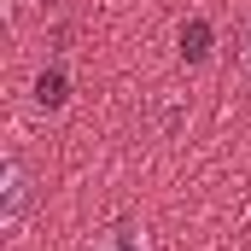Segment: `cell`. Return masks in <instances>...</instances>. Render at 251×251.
<instances>
[{
	"mask_svg": "<svg viewBox=\"0 0 251 251\" xmlns=\"http://www.w3.org/2000/svg\"><path fill=\"white\" fill-rule=\"evenodd\" d=\"M24 164H18V158H12V164H6V187H0V222H6V228H18V216H24Z\"/></svg>",
	"mask_w": 251,
	"mask_h": 251,
	"instance_id": "cell-1",
	"label": "cell"
},
{
	"mask_svg": "<svg viewBox=\"0 0 251 251\" xmlns=\"http://www.w3.org/2000/svg\"><path fill=\"white\" fill-rule=\"evenodd\" d=\"M181 53H187L193 64L210 53V24H204V18H187V29H181Z\"/></svg>",
	"mask_w": 251,
	"mask_h": 251,
	"instance_id": "cell-2",
	"label": "cell"
},
{
	"mask_svg": "<svg viewBox=\"0 0 251 251\" xmlns=\"http://www.w3.org/2000/svg\"><path fill=\"white\" fill-rule=\"evenodd\" d=\"M35 100L53 111V105H64V76L59 70H41V82H35Z\"/></svg>",
	"mask_w": 251,
	"mask_h": 251,
	"instance_id": "cell-3",
	"label": "cell"
},
{
	"mask_svg": "<svg viewBox=\"0 0 251 251\" xmlns=\"http://www.w3.org/2000/svg\"><path fill=\"white\" fill-rule=\"evenodd\" d=\"M240 59H246V76H251V29H246V47H240Z\"/></svg>",
	"mask_w": 251,
	"mask_h": 251,
	"instance_id": "cell-4",
	"label": "cell"
}]
</instances>
